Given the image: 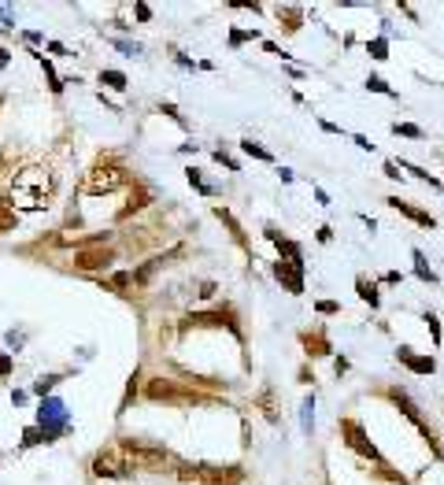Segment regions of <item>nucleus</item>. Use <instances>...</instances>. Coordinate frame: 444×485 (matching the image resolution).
I'll return each instance as SVG.
<instances>
[{
	"label": "nucleus",
	"instance_id": "35",
	"mask_svg": "<svg viewBox=\"0 0 444 485\" xmlns=\"http://www.w3.org/2000/svg\"><path fill=\"white\" fill-rule=\"evenodd\" d=\"M256 37V30H252V34H245V30H233V34H230V45H245V41H252Z\"/></svg>",
	"mask_w": 444,
	"mask_h": 485
},
{
	"label": "nucleus",
	"instance_id": "3",
	"mask_svg": "<svg viewBox=\"0 0 444 485\" xmlns=\"http://www.w3.org/2000/svg\"><path fill=\"white\" fill-rule=\"evenodd\" d=\"M145 400L152 404H170V407H193V404H204V407H215L219 400L208 393H197L193 385H178L175 378H148L145 382Z\"/></svg>",
	"mask_w": 444,
	"mask_h": 485
},
{
	"label": "nucleus",
	"instance_id": "22",
	"mask_svg": "<svg viewBox=\"0 0 444 485\" xmlns=\"http://www.w3.org/2000/svg\"><path fill=\"white\" fill-rule=\"evenodd\" d=\"M355 289H359V297L366 300V304H371V308H378V304H382V293H378V285L371 282V278H355Z\"/></svg>",
	"mask_w": 444,
	"mask_h": 485
},
{
	"label": "nucleus",
	"instance_id": "40",
	"mask_svg": "<svg viewBox=\"0 0 444 485\" xmlns=\"http://www.w3.org/2000/svg\"><path fill=\"white\" fill-rule=\"evenodd\" d=\"M385 175H389V178H400V167L393 164V159H389V164H385Z\"/></svg>",
	"mask_w": 444,
	"mask_h": 485
},
{
	"label": "nucleus",
	"instance_id": "2",
	"mask_svg": "<svg viewBox=\"0 0 444 485\" xmlns=\"http://www.w3.org/2000/svg\"><path fill=\"white\" fill-rule=\"evenodd\" d=\"M123 186H130L126 164H118L115 156H100L89 170H85V178H82L78 189L85 193V197H107V193H118Z\"/></svg>",
	"mask_w": 444,
	"mask_h": 485
},
{
	"label": "nucleus",
	"instance_id": "6",
	"mask_svg": "<svg viewBox=\"0 0 444 485\" xmlns=\"http://www.w3.org/2000/svg\"><path fill=\"white\" fill-rule=\"evenodd\" d=\"M385 396H389V400H393V404H396V412H404V415L411 418V423H415V426H418V434H422V437H426V445L433 448V456H437V459H444V445H441V437H437V434H433V426L426 423V418H422V412H418V404H415V400H411V396H407L404 389H396V385H389V389H385Z\"/></svg>",
	"mask_w": 444,
	"mask_h": 485
},
{
	"label": "nucleus",
	"instance_id": "15",
	"mask_svg": "<svg viewBox=\"0 0 444 485\" xmlns=\"http://www.w3.org/2000/svg\"><path fill=\"white\" fill-rule=\"evenodd\" d=\"M252 407H259V412H263V418H267L270 426H278V423H281V412H278V393H274V385H263V389L256 393Z\"/></svg>",
	"mask_w": 444,
	"mask_h": 485
},
{
	"label": "nucleus",
	"instance_id": "34",
	"mask_svg": "<svg viewBox=\"0 0 444 485\" xmlns=\"http://www.w3.org/2000/svg\"><path fill=\"white\" fill-rule=\"evenodd\" d=\"M134 12H137V19H141V23H148V19H152V8H148L145 0H137V4H134Z\"/></svg>",
	"mask_w": 444,
	"mask_h": 485
},
{
	"label": "nucleus",
	"instance_id": "8",
	"mask_svg": "<svg viewBox=\"0 0 444 485\" xmlns=\"http://www.w3.org/2000/svg\"><path fill=\"white\" fill-rule=\"evenodd\" d=\"M197 485H241L245 482V467L241 463H197V474H193Z\"/></svg>",
	"mask_w": 444,
	"mask_h": 485
},
{
	"label": "nucleus",
	"instance_id": "38",
	"mask_svg": "<svg viewBox=\"0 0 444 485\" xmlns=\"http://www.w3.org/2000/svg\"><path fill=\"white\" fill-rule=\"evenodd\" d=\"M215 289H219V285H215V282H204V285L197 289V293H200L204 300H211V297H215Z\"/></svg>",
	"mask_w": 444,
	"mask_h": 485
},
{
	"label": "nucleus",
	"instance_id": "18",
	"mask_svg": "<svg viewBox=\"0 0 444 485\" xmlns=\"http://www.w3.org/2000/svg\"><path fill=\"white\" fill-rule=\"evenodd\" d=\"M274 19H278V26H281V34H296V30L304 26V8H296V4H278V8H274Z\"/></svg>",
	"mask_w": 444,
	"mask_h": 485
},
{
	"label": "nucleus",
	"instance_id": "13",
	"mask_svg": "<svg viewBox=\"0 0 444 485\" xmlns=\"http://www.w3.org/2000/svg\"><path fill=\"white\" fill-rule=\"evenodd\" d=\"M67 426V412H63L60 400H45L41 404V434H45V441H56V434Z\"/></svg>",
	"mask_w": 444,
	"mask_h": 485
},
{
	"label": "nucleus",
	"instance_id": "41",
	"mask_svg": "<svg viewBox=\"0 0 444 485\" xmlns=\"http://www.w3.org/2000/svg\"><path fill=\"white\" fill-rule=\"evenodd\" d=\"M4 63H8V52H4V48H0V71H4Z\"/></svg>",
	"mask_w": 444,
	"mask_h": 485
},
{
	"label": "nucleus",
	"instance_id": "36",
	"mask_svg": "<svg viewBox=\"0 0 444 485\" xmlns=\"http://www.w3.org/2000/svg\"><path fill=\"white\" fill-rule=\"evenodd\" d=\"M296 382H304V385L315 382V371H311V367H300V371H296Z\"/></svg>",
	"mask_w": 444,
	"mask_h": 485
},
{
	"label": "nucleus",
	"instance_id": "39",
	"mask_svg": "<svg viewBox=\"0 0 444 485\" xmlns=\"http://www.w3.org/2000/svg\"><path fill=\"white\" fill-rule=\"evenodd\" d=\"M8 371H12V360H8V355H0V378H4Z\"/></svg>",
	"mask_w": 444,
	"mask_h": 485
},
{
	"label": "nucleus",
	"instance_id": "5",
	"mask_svg": "<svg viewBox=\"0 0 444 485\" xmlns=\"http://www.w3.org/2000/svg\"><path fill=\"white\" fill-rule=\"evenodd\" d=\"M233 330V337L237 341H245V333H241V322H237V311L233 308H211V311H193V315L181 319V333H189V330Z\"/></svg>",
	"mask_w": 444,
	"mask_h": 485
},
{
	"label": "nucleus",
	"instance_id": "9",
	"mask_svg": "<svg viewBox=\"0 0 444 485\" xmlns=\"http://www.w3.org/2000/svg\"><path fill=\"white\" fill-rule=\"evenodd\" d=\"M115 249L112 245H93V249H78L74 252V271H82V274H104L107 267L115 263Z\"/></svg>",
	"mask_w": 444,
	"mask_h": 485
},
{
	"label": "nucleus",
	"instance_id": "10",
	"mask_svg": "<svg viewBox=\"0 0 444 485\" xmlns=\"http://www.w3.org/2000/svg\"><path fill=\"white\" fill-rule=\"evenodd\" d=\"M130 463L123 459V452H118V445H107L93 456V474L96 478H130Z\"/></svg>",
	"mask_w": 444,
	"mask_h": 485
},
{
	"label": "nucleus",
	"instance_id": "26",
	"mask_svg": "<svg viewBox=\"0 0 444 485\" xmlns=\"http://www.w3.org/2000/svg\"><path fill=\"white\" fill-rule=\"evenodd\" d=\"M241 152H245V156H252V159H263V164H270V159H274L263 145H256V141H241Z\"/></svg>",
	"mask_w": 444,
	"mask_h": 485
},
{
	"label": "nucleus",
	"instance_id": "16",
	"mask_svg": "<svg viewBox=\"0 0 444 485\" xmlns=\"http://www.w3.org/2000/svg\"><path fill=\"white\" fill-rule=\"evenodd\" d=\"M385 204L393 211H400V215H407L411 222H418V226H426V230H433L437 226V219H433L429 211H422V208H415V204H407V200H400V197H385Z\"/></svg>",
	"mask_w": 444,
	"mask_h": 485
},
{
	"label": "nucleus",
	"instance_id": "24",
	"mask_svg": "<svg viewBox=\"0 0 444 485\" xmlns=\"http://www.w3.org/2000/svg\"><path fill=\"white\" fill-rule=\"evenodd\" d=\"M100 82L107 85V89H115V93L126 89V74L123 71H100Z\"/></svg>",
	"mask_w": 444,
	"mask_h": 485
},
{
	"label": "nucleus",
	"instance_id": "32",
	"mask_svg": "<svg viewBox=\"0 0 444 485\" xmlns=\"http://www.w3.org/2000/svg\"><path fill=\"white\" fill-rule=\"evenodd\" d=\"M319 315H341L337 300H319Z\"/></svg>",
	"mask_w": 444,
	"mask_h": 485
},
{
	"label": "nucleus",
	"instance_id": "37",
	"mask_svg": "<svg viewBox=\"0 0 444 485\" xmlns=\"http://www.w3.org/2000/svg\"><path fill=\"white\" fill-rule=\"evenodd\" d=\"M426 322H429V333H433V341H437V344H441V322H437V319H433V315H426Z\"/></svg>",
	"mask_w": 444,
	"mask_h": 485
},
{
	"label": "nucleus",
	"instance_id": "17",
	"mask_svg": "<svg viewBox=\"0 0 444 485\" xmlns=\"http://www.w3.org/2000/svg\"><path fill=\"white\" fill-rule=\"evenodd\" d=\"M152 189L148 186H134V193H130V200L123 204V211H118V222H126L130 215H137V211H145V208H152Z\"/></svg>",
	"mask_w": 444,
	"mask_h": 485
},
{
	"label": "nucleus",
	"instance_id": "25",
	"mask_svg": "<svg viewBox=\"0 0 444 485\" xmlns=\"http://www.w3.org/2000/svg\"><path fill=\"white\" fill-rule=\"evenodd\" d=\"M134 285V271H123V274H115V278H107L104 289H115V293H123V289Z\"/></svg>",
	"mask_w": 444,
	"mask_h": 485
},
{
	"label": "nucleus",
	"instance_id": "14",
	"mask_svg": "<svg viewBox=\"0 0 444 485\" xmlns=\"http://www.w3.org/2000/svg\"><path fill=\"white\" fill-rule=\"evenodd\" d=\"M300 344H304V352H308V360H322V355H330L333 352V344L326 337V330L315 326V330H300Z\"/></svg>",
	"mask_w": 444,
	"mask_h": 485
},
{
	"label": "nucleus",
	"instance_id": "12",
	"mask_svg": "<svg viewBox=\"0 0 444 485\" xmlns=\"http://www.w3.org/2000/svg\"><path fill=\"white\" fill-rule=\"evenodd\" d=\"M274 278L292 297L304 293V260H274Z\"/></svg>",
	"mask_w": 444,
	"mask_h": 485
},
{
	"label": "nucleus",
	"instance_id": "33",
	"mask_svg": "<svg viewBox=\"0 0 444 485\" xmlns=\"http://www.w3.org/2000/svg\"><path fill=\"white\" fill-rule=\"evenodd\" d=\"M56 382H60L56 374H48V378H41V382L34 385V393H41V396H45V393H48V389H52V385H56Z\"/></svg>",
	"mask_w": 444,
	"mask_h": 485
},
{
	"label": "nucleus",
	"instance_id": "21",
	"mask_svg": "<svg viewBox=\"0 0 444 485\" xmlns=\"http://www.w3.org/2000/svg\"><path fill=\"white\" fill-rule=\"evenodd\" d=\"M263 233L278 245V252L285 256V260H304V256H300V245H296V241H289V237H281V233H278V226H267Z\"/></svg>",
	"mask_w": 444,
	"mask_h": 485
},
{
	"label": "nucleus",
	"instance_id": "31",
	"mask_svg": "<svg viewBox=\"0 0 444 485\" xmlns=\"http://www.w3.org/2000/svg\"><path fill=\"white\" fill-rule=\"evenodd\" d=\"M186 175H189V182H193V186H197V189H200V193H204V197H211V193H215V189H211V186H208V182H204V178H200V175H197V170H186Z\"/></svg>",
	"mask_w": 444,
	"mask_h": 485
},
{
	"label": "nucleus",
	"instance_id": "7",
	"mask_svg": "<svg viewBox=\"0 0 444 485\" xmlns=\"http://www.w3.org/2000/svg\"><path fill=\"white\" fill-rule=\"evenodd\" d=\"M337 426H341V441H344V445H348V448L355 452V456H363V459H371L374 467H382V463H385V456L374 448V441L366 437V430H363V423H359V418H348V415H344Z\"/></svg>",
	"mask_w": 444,
	"mask_h": 485
},
{
	"label": "nucleus",
	"instance_id": "27",
	"mask_svg": "<svg viewBox=\"0 0 444 485\" xmlns=\"http://www.w3.org/2000/svg\"><path fill=\"white\" fill-rule=\"evenodd\" d=\"M411 256H415V274L422 278V282H437V274H433V271H429V267H426V256H422L418 249H415V252H411Z\"/></svg>",
	"mask_w": 444,
	"mask_h": 485
},
{
	"label": "nucleus",
	"instance_id": "30",
	"mask_svg": "<svg viewBox=\"0 0 444 485\" xmlns=\"http://www.w3.org/2000/svg\"><path fill=\"white\" fill-rule=\"evenodd\" d=\"M366 89H374V93H389V96H393V89H389V82L382 78V74H371V78H366Z\"/></svg>",
	"mask_w": 444,
	"mask_h": 485
},
{
	"label": "nucleus",
	"instance_id": "19",
	"mask_svg": "<svg viewBox=\"0 0 444 485\" xmlns=\"http://www.w3.org/2000/svg\"><path fill=\"white\" fill-rule=\"evenodd\" d=\"M396 360L404 363V367H411L415 374H433L437 371V360H433V355H415L411 349H396Z\"/></svg>",
	"mask_w": 444,
	"mask_h": 485
},
{
	"label": "nucleus",
	"instance_id": "1",
	"mask_svg": "<svg viewBox=\"0 0 444 485\" xmlns=\"http://www.w3.org/2000/svg\"><path fill=\"white\" fill-rule=\"evenodd\" d=\"M56 170H48L45 164H30L12 178L8 186V204L15 211H45L56 200Z\"/></svg>",
	"mask_w": 444,
	"mask_h": 485
},
{
	"label": "nucleus",
	"instance_id": "29",
	"mask_svg": "<svg viewBox=\"0 0 444 485\" xmlns=\"http://www.w3.org/2000/svg\"><path fill=\"white\" fill-rule=\"evenodd\" d=\"M366 52H371L374 60H385V56H389V41H385V37H374L371 45H366Z\"/></svg>",
	"mask_w": 444,
	"mask_h": 485
},
{
	"label": "nucleus",
	"instance_id": "11",
	"mask_svg": "<svg viewBox=\"0 0 444 485\" xmlns=\"http://www.w3.org/2000/svg\"><path fill=\"white\" fill-rule=\"evenodd\" d=\"M163 226L159 222H148V226H134V230L126 233V241H123V249L130 252V256H141V252H148L152 245H159V241H167V233H159Z\"/></svg>",
	"mask_w": 444,
	"mask_h": 485
},
{
	"label": "nucleus",
	"instance_id": "28",
	"mask_svg": "<svg viewBox=\"0 0 444 485\" xmlns=\"http://www.w3.org/2000/svg\"><path fill=\"white\" fill-rule=\"evenodd\" d=\"M393 134H396V137H415V141H418V137H422V126H411V123H393Z\"/></svg>",
	"mask_w": 444,
	"mask_h": 485
},
{
	"label": "nucleus",
	"instance_id": "23",
	"mask_svg": "<svg viewBox=\"0 0 444 485\" xmlns=\"http://www.w3.org/2000/svg\"><path fill=\"white\" fill-rule=\"evenodd\" d=\"M15 222H19V211L8 200H0V233H12Z\"/></svg>",
	"mask_w": 444,
	"mask_h": 485
},
{
	"label": "nucleus",
	"instance_id": "20",
	"mask_svg": "<svg viewBox=\"0 0 444 485\" xmlns=\"http://www.w3.org/2000/svg\"><path fill=\"white\" fill-rule=\"evenodd\" d=\"M215 219H219V222L226 226V230H230V237H233V241L241 245V249H245V252H248V256H252V260H256L252 245H248V237H245V230H241V222H237V219H233V215L226 211V208H215Z\"/></svg>",
	"mask_w": 444,
	"mask_h": 485
},
{
	"label": "nucleus",
	"instance_id": "4",
	"mask_svg": "<svg viewBox=\"0 0 444 485\" xmlns=\"http://www.w3.org/2000/svg\"><path fill=\"white\" fill-rule=\"evenodd\" d=\"M118 452H123V459L130 463V467H137V470H170V467H178V459L170 456V448L163 445H152V441H141V437H123L118 441Z\"/></svg>",
	"mask_w": 444,
	"mask_h": 485
}]
</instances>
